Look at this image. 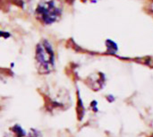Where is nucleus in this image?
<instances>
[{
	"instance_id": "5",
	"label": "nucleus",
	"mask_w": 153,
	"mask_h": 137,
	"mask_svg": "<svg viewBox=\"0 0 153 137\" xmlns=\"http://www.w3.org/2000/svg\"><path fill=\"white\" fill-rule=\"evenodd\" d=\"M152 1H153V0H152Z\"/></svg>"
},
{
	"instance_id": "2",
	"label": "nucleus",
	"mask_w": 153,
	"mask_h": 137,
	"mask_svg": "<svg viewBox=\"0 0 153 137\" xmlns=\"http://www.w3.org/2000/svg\"><path fill=\"white\" fill-rule=\"evenodd\" d=\"M62 13L63 9L56 0L40 2L35 9L37 18L45 25H51L58 22Z\"/></svg>"
},
{
	"instance_id": "3",
	"label": "nucleus",
	"mask_w": 153,
	"mask_h": 137,
	"mask_svg": "<svg viewBox=\"0 0 153 137\" xmlns=\"http://www.w3.org/2000/svg\"><path fill=\"white\" fill-rule=\"evenodd\" d=\"M106 45H107V48L108 50H111L112 52L114 51H117L118 48H117V45L111 39H107L106 40Z\"/></svg>"
},
{
	"instance_id": "4",
	"label": "nucleus",
	"mask_w": 153,
	"mask_h": 137,
	"mask_svg": "<svg viewBox=\"0 0 153 137\" xmlns=\"http://www.w3.org/2000/svg\"><path fill=\"white\" fill-rule=\"evenodd\" d=\"M0 37H5V36H4V31H0Z\"/></svg>"
},
{
	"instance_id": "1",
	"label": "nucleus",
	"mask_w": 153,
	"mask_h": 137,
	"mask_svg": "<svg viewBox=\"0 0 153 137\" xmlns=\"http://www.w3.org/2000/svg\"><path fill=\"white\" fill-rule=\"evenodd\" d=\"M35 59L42 74L50 73L55 67V53L51 43L48 39L39 41L35 48Z\"/></svg>"
}]
</instances>
